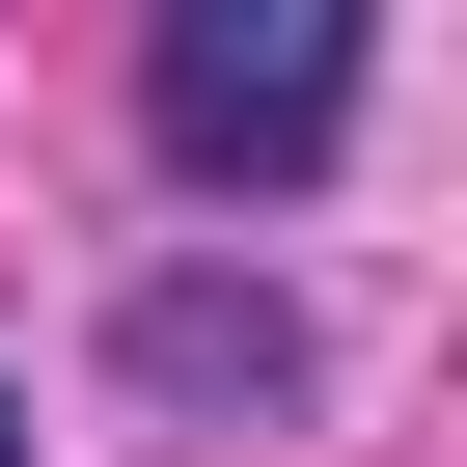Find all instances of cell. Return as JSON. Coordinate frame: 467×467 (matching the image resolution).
Here are the masks:
<instances>
[{"mask_svg":"<svg viewBox=\"0 0 467 467\" xmlns=\"http://www.w3.org/2000/svg\"><path fill=\"white\" fill-rule=\"evenodd\" d=\"M138 110H165V165H303L330 110H358V28L330 0H165V56H138Z\"/></svg>","mask_w":467,"mask_h":467,"instance_id":"cell-1","label":"cell"},{"mask_svg":"<svg viewBox=\"0 0 467 467\" xmlns=\"http://www.w3.org/2000/svg\"><path fill=\"white\" fill-rule=\"evenodd\" d=\"M0 467H28V385H0Z\"/></svg>","mask_w":467,"mask_h":467,"instance_id":"cell-2","label":"cell"}]
</instances>
